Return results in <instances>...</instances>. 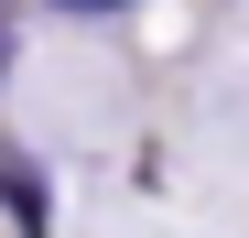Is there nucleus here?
<instances>
[{"instance_id": "3", "label": "nucleus", "mask_w": 249, "mask_h": 238, "mask_svg": "<svg viewBox=\"0 0 249 238\" xmlns=\"http://www.w3.org/2000/svg\"><path fill=\"white\" fill-rule=\"evenodd\" d=\"M0 76H11V0H0Z\"/></svg>"}, {"instance_id": "2", "label": "nucleus", "mask_w": 249, "mask_h": 238, "mask_svg": "<svg viewBox=\"0 0 249 238\" xmlns=\"http://www.w3.org/2000/svg\"><path fill=\"white\" fill-rule=\"evenodd\" d=\"M54 11H130V0H54Z\"/></svg>"}, {"instance_id": "1", "label": "nucleus", "mask_w": 249, "mask_h": 238, "mask_svg": "<svg viewBox=\"0 0 249 238\" xmlns=\"http://www.w3.org/2000/svg\"><path fill=\"white\" fill-rule=\"evenodd\" d=\"M0 206L22 217V238H44V173H33L22 152H11V163H0Z\"/></svg>"}]
</instances>
